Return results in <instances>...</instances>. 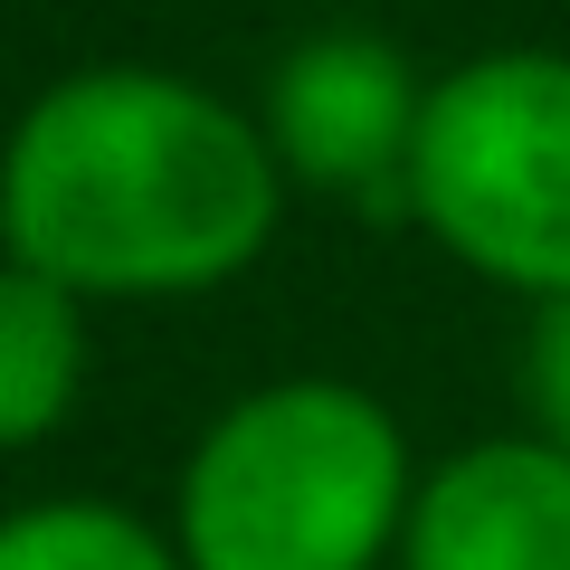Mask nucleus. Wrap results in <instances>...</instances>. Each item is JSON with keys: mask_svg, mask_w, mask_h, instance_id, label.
Here are the masks:
<instances>
[{"mask_svg": "<svg viewBox=\"0 0 570 570\" xmlns=\"http://www.w3.org/2000/svg\"><path fill=\"white\" fill-rule=\"evenodd\" d=\"M390 570H570V456L523 428L419 466Z\"/></svg>", "mask_w": 570, "mask_h": 570, "instance_id": "nucleus-5", "label": "nucleus"}, {"mask_svg": "<svg viewBox=\"0 0 570 570\" xmlns=\"http://www.w3.org/2000/svg\"><path fill=\"white\" fill-rule=\"evenodd\" d=\"M419 466L381 390L295 371L238 390L171 485L181 570H390Z\"/></svg>", "mask_w": 570, "mask_h": 570, "instance_id": "nucleus-2", "label": "nucleus"}, {"mask_svg": "<svg viewBox=\"0 0 570 570\" xmlns=\"http://www.w3.org/2000/svg\"><path fill=\"white\" fill-rule=\"evenodd\" d=\"M428 77L371 29H324L266 67L257 134L276 153L285 190H324L352 209L409 219V153H419Z\"/></svg>", "mask_w": 570, "mask_h": 570, "instance_id": "nucleus-4", "label": "nucleus"}, {"mask_svg": "<svg viewBox=\"0 0 570 570\" xmlns=\"http://www.w3.org/2000/svg\"><path fill=\"white\" fill-rule=\"evenodd\" d=\"M0 570H181V542L124 504L48 494V504L0 513Z\"/></svg>", "mask_w": 570, "mask_h": 570, "instance_id": "nucleus-7", "label": "nucleus"}, {"mask_svg": "<svg viewBox=\"0 0 570 570\" xmlns=\"http://www.w3.org/2000/svg\"><path fill=\"white\" fill-rule=\"evenodd\" d=\"M523 409H532V438L570 456V295L532 305V333H523Z\"/></svg>", "mask_w": 570, "mask_h": 570, "instance_id": "nucleus-8", "label": "nucleus"}, {"mask_svg": "<svg viewBox=\"0 0 570 570\" xmlns=\"http://www.w3.org/2000/svg\"><path fill=\"white\" fill-rule=\"evenodd\" d=\"M409 219L523 305L570 295V58L494 48L428 77Z\"/></svg>", "mask_w": 570, "mask_h": 570, "instance_id": "nucleus-3", "label": "nucleus"}, {"mask_svg": "<svg viewBox=\"0 0 570 570\" xmlns=\"http://www.w3.org/2000/svg\"><path fill=\"white\" fill-rule=\"evenodd\" d=\"M86 295L29 276V266L0 257V456L10 448H48L86 400Z\"/></svg>", "mask_w": 570, "mask_h": 570, "instance_id": "nucleus-6", "label": "nucleus"}, {"mask_svg": "<svg viewBox=\"0 0 570 570\" xmlns=\"http://www.w3.org/2000/svg\"><path fill=\"white\" fill-rule=\"evenodd\" d=\"M285 219L257 115L171 67H77L0 134V257L86 305L247 276Z\"/></svg>", "mask_w": 570, "mask_h": 570, "instance_id": "nucleus-1", "label": "nucleus"}]
</instances>
